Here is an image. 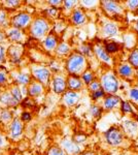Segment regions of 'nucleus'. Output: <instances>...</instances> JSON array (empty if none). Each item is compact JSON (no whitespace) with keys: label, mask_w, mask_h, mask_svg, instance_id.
Returning a JSON list of instances; mask_svg holds the SVG:
<instances>
[{"label":"nucleus","mask_w":138,"mask_h":155,"mask_svg":"<svg viewBox=\"0 0 138 155\" xmlns=\"http://www.w3.org/2000/svg\"><path fill=\"white\" fill-rule=\"evenodd\" d=\"M79 98H81V95H79V92L70 91V90L65 92L63 96V101L68 107H72L74 104H76L77 101H79Z\"/></svg>","instance_id":"obj_16"},{"label":"nucleus","mask_w":138,"mask_h":155,"mask_svg":"<svg viewBox=\"0 0 138 155\" xmlns=\"http://www.w3.org/2000/svg\"><path fill=\"white\" fill-rule=\"evenodd\" d=\"M102 112H103V109L102 107H99L98 106H92L90 107V113H91V116L95 117V118H99L101 116Z\"/></svg>","instance_id":"obj_32"},{"label":"nucleus","mask_w":138,"mask_h":155,"mask_svg":"<svg viewBox=\"0 0 138 155\" xmlns=\"http://www.w3.org/2000/svg\"><path fill=\"white\" fill-rule=\"evenodd\" d=\"M5 61V50H4L3 46L0 45V63Z\"/></svg>","instance_id":"obj_42"},{"label":"nucleus","mask_w":138,"mask_h":155,"mask_svg":"<svg viewBox=\"0 0 138 155\" xmlns=\"http://www.w3.org/2000/svg\"><path fill=\"white\" fill-rule=\"evenodd\" d=\"M87 21V17L82 8H75L71 15V22L76 26L85 24Z\"/></svg>","instance_id":"obj_17"},{"label":"nucleus","mask_w":138,"mask_h":155,"mask_svg":"<svg viewBox=\"0 0 138 155\" xmlns=\"http://www.w3.org/2000/svg\"><path fill=\"white\" fill-rule=\"evenodd\" d=\"M46 12L47 15H50L51 17H55L57 15V12H58V7L52 6V7H50V8H47Z\"/></svg>","instance_id":"obj_40"},{"label":"nucleus","mask_w":138,"mask_h":155,"mask_svg":"<svg viewBox=\"0 0 138 155\" xmlns=\"http://www.w3.org/2000/svg\"><path fill=\"white\" fill-rule=\"evenodd\" d=\"M121 111L125 114H134V109L132 104L127 101H121Z\"/></svg>","instance_id":"obj_29"},{"label":"nucleus","mask_w":138,"mask_h":155,"mask_svg":"<svg viewBox=\"0 0 138 155\" xmlns=\"http://www.w3.org/2000/svg\"><path fill=\"white\" fill-rule=\"evenodd\" d=\"M79 53H81L82 55H84V56H90V55H92V48L89 46V45L87 44H84L82 45L81 49H79Z\"/></svg>","instance_id":"obj_34"},{"label":"nucleus","mask_w":138,"mask_h":155,"mask_svg":"<svg viewBox=\"0 0 138 155\" xmlns=\"http://www.w3.org/2000/svg\"><path fill=\"white\" fill-rule=\"evenodd\" d=\"M100 84H101V88L104 90L105 93L108 94H115L120 88L119 79L111 71H108L102 74Z\"/></svg>","instance_id":"obj_2"},{"label":"nucleus","mask_w":138,"mask_h":155,"mask_svg":"<svg viewBox=\"0 0 138 155\" xmlns=\"http://www.w3.org/2000/svg\"><path fill=\"white\" fill-rule=\"evenodd\" d=\"M7 6H17L19 5V1H14V0H11V1H6Z\"/></svg>","instance_id":"obj_47"},{"label":"nucleus","mask_w":138,"mask_h":155,"mask_svg":"<svg viewBox=\"0 0 138 155\" xmlns=\"http://www.w3.org/2000/svg\"><path fill=\"white\" fill-rule=\"evenodd\" d=\"M104 137H105V141L110 146H119L124 141V134L121 131V129H119L117 127L114 126L109 127L105 131Z\"/></svg>","instance_id":"obj_4"},{"label":"nucleus","mask_w":138,"mask_h":155,"mask_svg":"<svg viewBox=\"0 0 138 155\" xmlns=\"http://www.w3.org/2000/svg\"><path fill=\"white\" fill-rule=\"evenodd\" d=\"M43 92V85H41L38 82H34V83H30L28 87V93L31 96H38L42 94Z\"/></svg>","instance_id":"obj_19"},{"label":"nucleus","mask_w":138,"mask_h":155,"mask_svg":"<svg viewBox=\"0 0 138 155\" xmlns=\"http://www.w3.org/2000/svg\"><path fill=\"white\" fill-rule=\"evenodd\" d=\"M105 96V92L103 89H99L97 90V91H94V92H91V98L92 101H99L100 98H102V97Z\"/></svg>","instance_id":"obj_33"},{"label":"nucleus","mask_w":138,"mask_h":155,"mask_svg":"<svg viewBox=\"0 0 138 155\" xmlns=\"http://www.w3.org/2000/svg\"><path fill=\"white\" fill-rule=\"evenodd\" d=\"M31 22V16L27 12H19L11 19V25L16 29H22L27 27Z\"/></svg>","instance_id":"obj_7"},{"label":"nucleus","mask_w":138,"mask_h":155,"mask_svg":"<svg viewBox=\"0 0 138 155\" xmlns=\"http://www.w3.org/2000/svg\"><path fill=\"white\" fill-rule=\"evenodd\" d=\"M23 106H25L26 107H33V101H32L30 98H26V99L24 101V102H23Z\"/></svg>","instance_id":"obj_46"},{"label":"nucleus","mask_w":138,"mask_h":155,"mask_svg":"<svg viewBox=\"0 0 138 155\" xmlns=\"http://www.w3.org/2000/svg\"><path fill=\"white\" fill-rule=\"evenodd\" d=\"M101 32L105 37H114L119 32V28L114 22H107L102 26Z\"/></svg>","instance_id":"obj_14"},{"label":"nucleus","mask_w":138,"mask_h":155,"mask_svg":"<svg viewBox=\"0 0 138 155\" xmlns=\"http://www.w3.org/2000/svg\"><path fill=\"white\" fill-rule=\"evenodd\" d=\"M135 28H136V31L138 33V19L136 20V22H135Z\"/></svg>","instance_id":"obj_51"},{"label":"nucleus","mask_w":138,"mask_h":155,"mask_svg":"<svg viewBox=\"0 0 138 155\" xmlns=\"http://www.w3.org/2000/svg\"><path fill=\"white\" fill-rule=\"evenodd\" d=\"M82 155H96L94 153V152H92V151H87V152H84Z\"/></svg>","instance_id":"obj_50"},{"label":"nucleus","mask_w":138,"mask_h":155,"mask_svg":"<svg viewBox=\"0 0 138 155\" xmlns=\"http://www.w3.org/2000/svg\"><path fill=\"white\" fill-rule=\"evenodd\" d=\"M94 52H95V54H96V56L98 57V59H100L102 62L108 64V65L112 64L111 56L106 53V51H105L101 45H96V46L94 47Z\"/></svg>","instance_id":"obj_12"},{"label":"nucleus","mask_w":138,"mask_h":155,"mask_svg":"<svg viewBox=\"0 0 138 155\" xmlns=\"http://www.w3.org/2000/svg\"><path fill=\"white\" fill-rule=\"evenodd\" d=\"M89 88H90V90H91L92 92L97 91V90L101 89V84H100L99 81H97V80H94V81H93L92 83L89 85Z\"/></svg>","instance_id":"obj_36"},{"label":"nucleus","mask_w":138,"mask_h":155,"mask_svg":"<svg viewBox=\"0 0 138 155\" xmlns=\"http://www.w3.org/2000/svg\"><path fill=\"white\" fill-rule=\"evenodd\" d=\"M0 113H1V110H0Z\"/></svg>","instance_id":"obj_52"},{"label":"nucleus","mask_w":138,"mask_h":155,"mask_svg":"<svg viewBox=\"0 0 138 155\" xmlns=\"http://www.w3.org/2000/svg\"><path fill=\"white\" fill-rule=\"evenodd\" d=\"M52 86H53V90H54L55 93H57V94L65 93L66 88H67L66 80H65V78L61 76H56L52 81Z\"/></svg>","instance_id":"obj_8"},{"label":"nucleus","mask_w":138,"mask_h":155,"mask_svg":"<svg viewBox=\"0 0 138 155\" xmlns=\"http://www.w3.org/2000/svg\"><path fill=\"white\" fill-rule=\"evenodd\" d=\"M7 82V76L3 71H0V86L5 85Z\"/></svg>","instance_id":"obj_38"},{"label":"nucleus","mask_w":138,"mask_h":155,"mask_svg":"<svg viewBox=\"0 0 138 155\" xmlns=\"http://www.w3.org/2000/svg\"><path fill=\"white\" fill-rule=\"evenodd\" d=\"M58 46V38L55 34L50 33L47 34V37L43 41V47L47 51H52V50L56 49Z\"/></svg>","instance_id":"obj_18"},{"label":"nucleus","mask_w":138,"mask_h":155,"mask_svg":"<svg viewBox=\"0 0 138 155\" xmlns=\"http://www.w3.org/2000/svg\"><path fill=\"white\" fill-rule=\"evenodd\" d=\"M49 3L51 4L52 6L57 7L58 5H60V4H62V2H61V1H59V0H52V1H49Z\"/></svg>","instance_id":"obj_48"},{"label":"nucleus","mask_w":138,"mask_h":155,"mask_svg":"<svg viewBox=\"0 0 138 155\" xmlns=\"http://www.w3.org/2000/svg\"><path fill=\"white\" fill-rule=\"evenodd\" d=\"M101 6L108 16H117V15H121L124 11L123 6L117 1L105 0V1L101 2Z\"/></svg>","instance_id":"obj_6"},{"label":"nucleus","mask_w":138,"mask_h":155,"mask_svg":"<svg viewBox=\"0 0 138 155\" xmlns=\"http://www.w3.org/2000/svg\"><path fill=\"white\" fill-rule=\"evenodd\" d=\"M128 63L134 69L138 68V48L133 49L128 56Z\"/></svg>","instance_id":"obj_23"},{"label":"nucleus","mask_w":138,"mask_h":155,"mask_svg":"<svg viewBox=\"0 0 138 155\" xmlns=\"http://www.w3.org/2000/svg\"><path fill=\"white\" fill-rule=\"evenodd\" d=\"M22 131H23V124L21 120L18 118L12 119L11 126H9V136L12 139H17L22 134Z\"/></svg>","instance_id":"obj_11"},{"label":"nucleus","mask_w":138,"mask_h":155,"mask_svg":"<svg viewBox=\"0 0 138 155\" xmlns=\"http://www.w3.org/2000/svg\"><path fill=\"white\" fill-rule=\"evenodd\" d=\"M14 80L20 85H28L30 84V81H31L29 74H22V72H17L16 76H14Z\"/></svg>","instance_id":"obj_25"},{"label":"nucleus","mask_w":138,"mask_h":155,"mask_svg":"<svg viewBox=\"0 0 138 155\" xmlns=\"http://www.w3.org/2000/svg\"><path fill=\"white\" fill-rule=\"evenodd\" d=\"M117 74L120 77L124 78V79H130L134 76V68L130 65L129 63L125 62V63L120 64L117 67Z\"/></svg>","instance_id":"obj_15"},{"label":"nucleus","mask_w":138,"mask_h":155,"mask_svg":"<svg viewBox=\"0 0 138 155\" xmlns=\"http://www.w3.org/2000/svg\"><path fill=\"white\" fill-rule=\"evenodd\" d=\"M4 145V139H3V136L2 134L0 132V147H2Z\"/></svg>","instance_id":"obj_49"},{"label":"nucleus","mask_w":138,"mask_h":155,"mask_svg":"<svg viewBox=\"0 0 138 155\" xmlns=\"http://www.w3.org/2000/svg\"><path fill=\"white\" fill-rule=\"evenodd\" d=\"M49 155H65V151L60 147H53L50 149Z\"/></svg>","instance_id":"obj_35"},{"label":"nucleus","mask_w":138,"mask_h":155,"mask_svg":"<svg viewBox=\"0 0 138 155\" xmlns=\"http://www.w3.org/2000/svg\"><path fill=\"white\" fill-rule=\"evenodd\" d=\"M129 96L132 101L138 102V88H132L129 91Z\"/></svg>","instance_id":"obj_37"},{"label":"nucleus","mask_w":138,"mask_h":155,"mask_svg":"<svg viewBox=\"0 0 138 155\" xmlns=\"http://www.w3.org/2000/svg\"><path fill=\"white\" fill-rule=\"evenodd\" d=\"M87 64L86 57L82 55L79 52H74L70 54L66 60V69L69 74H82L85 71Z\"/></svg>","instance_id":"obj_1"},{"label":"nucleus","mask_w":138,"mask_h":155,"mask_svg":"<svg viewBox=\"0 0 138 155\" xmlns=\"http://www.w3.org/2000/svg\"><path fill=\"white\" fill-rule=\"evenodd\" d=\"M86 140V137L84 136V134H77V136H75L74 137V140L73 141L75 142L76 144H79V143H82V142Z\"/></svg>","instance_id":"obj_43"},{"label":"nucleus","mask_w":138,"mask_h":155,"mask_svg":"<svg viewBox=\"0 0 138 155\" xmlns=\"http://www.w3.org/2000/svg\"><path fill=\"white\" fill-rule=\"evenodd\" d=\"M0 102L6 107H11V106L18 104L17 102L14 101V97L11 96V92H3V93L0 94Z\"/></svg>","instance_id":"obj_22"},{"label":"nucleus","mask_w":138,"mask_h":155,"mask_svg":"<svg viewBox=\"0 0 138 155\" xmlns=\"http://www.w3.org/2000/svg\"><path fill=\"white\" fill-rule=\"evenodd\" d=\"M32 74L33 77L38 81V83L41 85H47L51 79V71L47 69V67L43 66H36L32 69Z\"/></svg>","instance_id":"obj_5"},{"label":"nucleus","mask_w":138,"mask_h":155,"mask_svg":"<svg viewBox=\"0 0 138 155\" xmlns=\"http://www.w3.org/2000/svg\"><path fill=\"white\" fill-rule=\"evenodd\" d=\"M50 29V24L47 19L44 18H37L31 23L30 26V33L33 37L40 38L47 33Z\"/></svg>","instance_id":"obj_3"},{"label":"nucleus","mask_w":138,"mask_h":155,"mask_svg":"<svg viewBox=\"0 0 138 155\" xmlns=\"http://www.w3.org/2000/svg\"><path fill=\"white\" fill-rule=\"evenodd\" d=\"M122 99L120 96L115 95V94H108L104 97L103 101V109L104 110H112L119 104H121Z\"/></svg>","instance_id":"obj_13"},{"label":"nucleus","mask_w":138,"mask_h":155,"mask_svg":"<svg viewBox=\"0 0 138 155\" xmlns=\"http://www.w3.org/2000/svg\"><path fill=\"white\" fill-rule=\"evenodd\" d=\"M56 52L57 54L59 55H67L70 52V47L68 44H66V42H60V44H58L57 48H56Z\"/></svg>","instance_id":"obj_28"},{"label":"nucleus","mask_w":138,"mask_h":155,"mask_svg":"<svg viewBox=\"0 0 138 155\" xmlns=\"http://www.w3.org/2000/svg\"><path fill=\"white\" fill-rule=\"evenodd\" d=\"M123 126H124L125 131H126L128 134H130V136H134L138 131L137 123L135 121H132V120H127V121H125Z\"/></svg>","instance_id":"obj_20"},{"label":"nucleus","mask_w":138,"mask_h":155,"mask_svg":"<svg viewBox=\"0 0 138 155\" xmlns=\"http://www.w3.org/2000/svg\"><path fill=\"white\" fill-rule=\"evenodd\" d=\"M0 119L1 121L3 122H8V121H11L12 120V115H11V112L7 109H4L1 111L0 113Z\"/></svg>","instance_id":"obj_31"},{"label":"nucleus","mask_w":138,"mask_h":155,"mask_svg":"<svg viewBox=\"0 0 138 155\" xmlns=\"http://www.w3.org/2000/svg\"><path fill=\"white\" fill-rule=\"evenodd\" d=\"M7 36H8L12 41H20L22 39V37H23V33H22V31L20 29L12 28L7 31Z\"/></svg>","instance_id":"obj_24"},{"label":"nucleus","mask_w":138,"mask_h":155,"mask_svg":"<svg viewBox=\"0 0 138 155\" xmlns=\"http://www.w3.org/2000/svg\"><path fill=\"white\" fill-rule=\"evenodd\" d=\"M123 41H124L125 46L127 48H132L135 45V41H136V37L133 35L132 33H126L124 36H123Z\"/></svg>","instance_id":"obj_27"},{"label":"nucleus","mask_w":138,"mask_h":155,"mask_svg":"<svg viewBox=\"0 0 138 155\" xmlns=\"http://www.w3.org/2000/svg\"><path fill=\"white\" fill-rule=\"evenodd\" d=\"M11 96L14 97V101H16L17 104H19V102L22 101V93H21L20 88L18 86L12 87L11 90Z\"/></svg>","instance_id":"obj_30"},{"label":"nucleus","mask_w":138,"mask_h":155,"mask_svg":"<svg viewBox=\"0 0 138 155\" xmlns=\"http://www.w3.org/2000/svg\"><path fill=\"white\" fill-rule=\"evenodd\" d=\"M103 48L105 51H106L107 54H109V55L115 54V53H117L120 50V44H117V41H105Z\"/></svg>","instance_id":"obj_21"},{"label":"nucleus","mask_w":138,"mask_h":155,"mask_svg":"<svg viewBox=\"0 0 138 155\" xmlns=\"http://www.w3.org/2000/svg\"><path fill=\"white\" fill-rule=\"evenodd\" d=\"M62 147L63 150H66L67 153L71 155H76L81 152V147L79 146V144H76L73 140L70 139H65L62 141Z\"/></svg>","instance_id":"obj_10"},{"label":"nucleus","mask_w":138,"mask_h":155,"mask_svg":"<svg viewBox=\"0 0 138 155\" xmlns=\"http://www.w3.org/2000/svg\"><path fill=\"white\" fill-rule=\"evenodd\" d=\"M32 118V116H31V114L29 113V112H23L21 115V120L22 121H24V122H28L30 121Z\"/></svg>","instance_id":"obj_39"},{"label":"nucleus","mask_w":138,"mask_h":155,"mask_svg":"<svg viewBox=\"0 0 138 155\" xmlns=\"http://www.w3.org/2000/svg\"><path fill=\"white\" fill-rule=\"evenodd\" d=\"M81 79H82V83L86 84V85H88V86H89V85L91 84L92 82L95 80V78H94V74H93L92 71H85L82 74Z\"/></svg>","instance_id":"obj_26"},{"label":"nucleus","mask_w":138,"mask_h":155,"mask_svg":"<svg viewBox=\"0 0 138 155\" xmlns=\"http://www.w3.org/2000/svg\"><path fill=\"white\" fill-rule=\"evenodd\" d=\"M127 6L131 9L138 8V0H130V1L127 2Z\"/></svg>","instance_id":"obj_41"},{"label":"nucleus","mask_w":138,"mask_h":155,"mask_svg":"<svg viewBox=\"0 0 138 155\" xmlns=\"http://www.w3.org/2000/svg\"><path fill=\"white\" fill-rule=\"evenodd\" d=\"M67 87L70 91H79L82 88V81L77 74H69V77L66 80Z\"/></svg>","instance_id":"obj_9"},{"label":"nucleus","mask_w":138,"mask_h":155,"mask_svg":"<svg viewBox=\"0 0 138 155\" xmlns=\"http://www.w3.org/2000/svg\"><path fill=\"white\" fill-rule=\"evenodd\" d=\"M6 21V14L3 11H0V25H3Z\"/></svg>","instance_id":"obj_45"},{"label":"nucleus","mask_w":138,"mask_h":155,"mask_svg":"<svg viewBox=\"0 0 138 155\" xmlns=\"http://www.w3.org/2000/svg\"><path fill=\"white\" fill-rule=\"evenodd\" d=\"M63 5L66 9H71L72 7L75 5V2L74 1H64Z\"/></svg>","instance_id":"obj_44"}]
</instances>
